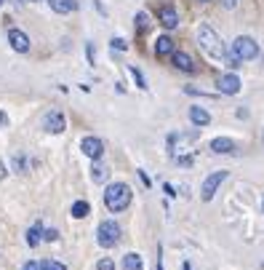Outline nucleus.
I'll list each match as a JSON object with an SVG mask.
<instances>
[{"instance_id":"27","label":"nucleus","mask_w":264,"mask_h":270,"mask_svg":"<svg viewBox=\"0 0 264 270\" xmlns=\"http://www.w3.org/2000/svg\"><path fill=\"white\" fill-rule=\"evenodd\" d=\"M56 238H59V233H56L54 228H51V230H45V233H43V241H56Z\"/></svg>"},{"instance_id":"6","label":"nucleus","mask_w":264,"mask_h":270,"mask_svg":"<svg viewBox=\"0 0 264 270\" xmlns=\"http://www.w3.org/2000/svg\"><path fill=\"white\" fill-rule=\"evenodd\" d=\"M80 150H83V155H88L91 161H99V158L104 155V142H101L99 137H86L80 142Z\"/></svg>"},{"instance_id":"31","label":"nucleus","mask_w":264,"mask_h":270,"mask_svg":"<svg viewBox=\"0 0 264 270\" xmlns=\"http://www.w3.org/2000/svg\"><path fill=\"white\" fill-rule=\"evenodd\" d=\"M222 3H224V8H235V6H238V0H222Z\"/></svg>"},{"instance_id":"25","label":"nucleus","mask_w":264,"mask_h":270,"mask_svg":"<svg viewBox=\"0 0 264 270\" xmlns=\"http://www.w3.org/2000/svg\"><path fill=\"white\" fill-rule=\"evenodd\" d=\"M96 270H115V262H112V259H99V265H96Z\"/></svg>"},{"instance_id":"32","label":"nucleus","mask_w":264,"mask_h":270,"mask_svg":"<svg viewBox=\"0 0 264 270\" xmlns=\"http://www.w3.org/2000/svg\"><path fill=\"white\" fill-rule=\"evenodd\" d=\"M139 176H141V182H144V185H147V188H149V176H147L144 171H141V169H139Z\"/></svg>"},{"instance_id":"4","label":"nucleus","mask_w":264,"mask_h":270,"mask_svg":"<svg viewBox=\"0 0 264 270\" xmlns=\"http://www.w3.org/2000/svg\"><path fill=\"white\" fill-rule=\"evenodd\" d=\"M232 57H238L240 62H251L259 57V43L248 38V35H240V38H235L232 43Z\"/></svg>"},{"instance_id":"34","label":"nucleus","mask_w":264,"mask_h":270,"mask_svg":"<svg viewBox=\"0 0 264 270\" xmlns=\"http://www.w3.org/2000/svg\"><path fill=\"white\" fill-rule=\"evenodd\" d=\"M30 3H40V0H30Z\"/></svg>"},{"instance_id":"35","label":"nucleus","mask_w":264,"mask_h":270,"mask_svg":"<svg viewBox=\"0 0 264 270\" xmlns=\"http://www.w3.org/2000/svg\"><path fill=\"white\" fill-rule=\"evenodd\" d=\"M261 211H264V201H261Z\"/></svg>"},{"instance_id":"17","label":"nucleus","mask_w":264,"mask_h":270,"mask_svg":"<svg viewBox=\"0 0 264 270\" xmlns=\"http://www.w3.org/2000/svg\"><path fill=\"white\" fill-rule=\"evenodd\" d=\"M197 137H200V131H197V128H195V131H187V134H182V131H179V134H171V137H168V147H171V145H184V142H195V139Z\"/></svg>"},{"instance_id":"37","label":"nucleus","mask_w":264,"mask_h":270,"mask_svg":"<svg viewBox=\"0 0 264 270\" xmlns=\"http://www.w3.org/2000/svg\"><path fill=\"white\" fill-rule=\"evenodd\" d=\"M200 3H208V0H200Z\"/></svg>"},{"instance_id":"14","label":"nucleus","mask_w":264,"mask_h":270,"mask_svg":"<svg viewBox=\"0 0 264 270\" xmlns=\"http://www.w3.org/2000/svg\"><path fill=\"white\" fill-rule=\"evenodd\" d=\"M155 54H157V57H171V54H174V40L168 38V35L157 38L155 40Z\"/></svg>"},{"instance_id":"24","label":"nucleus","mask_w":264,"mask_h":270,"mask_svg":"<svg viewBox=\"0 0 264 270\" xmlns=\"http://www.w3.org/2000/svg\"><path fill=\"white\" fill-rule=\"evenodd\" d=\"M110 46H112V49H118V51H126V49H128V43H126L123 38H112Z\"/></svg>"},{"instance_id":"12","label":"nucleus","mask_w":264,"mask_h":270,"mask_svg":"<svg viewBox=\"0 0 264 270\" xmlns=\"http://www.w3.org/2000/svg\"><path fill=\"white\" fill-rule=\"evenodd\" d=\"M171 62H174V67H176V70H182V72H190V75H192V72L197 70V67H195V62H192L190 57H187L184 51H174V54H171Z\"/></svg>"},{"instance_id":"9","label":"nucleus","mask_w":264,"mask_h":270,"mask_svg":"<svg viewBox=\"0 0 264 270\" xmlns=\"http://www.w3.org/2000/svg\"><path fill=\"white\" fill-rule=\"evenodd\" d=\"M157 22L166 27V30H174V27H179V11L174 6H160V11H157Z\"/></svg>"},{"instance_id":"26","label":"nucleus","mask_w":264,"mask_h":270,"mask_svg":"<svg viewBox=\"0 0 264 270\" xmlns=\"http://www.w3.org/2000/svg\"><path fill=\"white\" fill-rule=\"evenodd\" d=\"M174 161H176L179 166H192V158H190V155H174Z\"/></svg>"},{"instance_id":"28","label":"nucleus","mask_w":264,"mask_h":270,"mask_svg":"<svg viewBox=\"0 0 264 270\" xmlns=\"http://www.w3.org/2000/svg\"><path fill=\"white\" fill-rule=\"evenodd\" d=\"M86 57H88L91 64H93V59H96V51H93V46H91V43H86Z\"/></svg>"},{"instance_id":"36","label":"nucleus","mask_w":264,"mask_h":270,"mask_svg":"<svg viewBox=\"0 0 264 270\" xmlns=\"http://www.w3.org/2000/svg\"><path fill=\"white\" fill-rule=\"evenodd\" d=\"M261 142H264V131H261Z\"/></svg>"},{"instance_id":"18","label":"nucleus","mask_w":264,"mask_h":270,"mask_svg":"<svg viewBox=\"0 0 264 270\" xmlns=\"http://www.w3.org/2000/svg\"><path fill=\"white\" fill-rule=\"evenodd\" d=\"M88 214H91L88 201H75V203H72V217H75V219H86Z\"/></svg>"},{"instance_id":"15","label":"nucleus","mask_w":264,"mask_h":270,"mask_svg":"<svg viewBox=\"0 0 264 270\" xmlns=\"http://www.w3.org/2000/svg\"><path fill=\"white\" fill-rule=\"evenodd\" d=\"M190 120H192L197 128H200V126H208V123H211V115L205 113L203 107H190Z\"/></svg>"},{"instance_id":"29","label":"nucleus","mask_w":264,"mask_h":270,"mask_svg":"<svg viewBox=\"0 0 264 270\" xmlns=\"http://www.w3.org/2000/svg\"><path fill=\"white\" fill-rule=\"evenodd\" d=\"M22 270H40V262H35V259H30V262H24Z\"/></svg>"},{"instance_id":"20","label":"nucleus","mask_w":264,"mask_h":270,"mask_svg":"<svg viewBox=\"0 0 264 270\" xmlns=\"http://www.w3.org/2000/svg\"><path fill=\"white\" fill-rule=\"evenodd\" d=\"M40 241H43V228L40 225H35V228L27 230V244H30V246H37Z\"/></svg>"},{"instance_id":"19","label":"nucleus","mask_w":264,"mask_h":270,"mask_svg":"<svg viewBox=\"0 0 264 270\" xmlns=\"http://www.w3.org/2000/svg\"><path fill=\"white\" fill-rule=\"evenodd\" d=\"M149 24H152V22H149V16H147L144 11H139V14H136V19H134L136 32H139V35H144V32L149 30Z\"/></svg>"},{"instance_id":"8","label":"nucleus","mask_w":264,"mask_h":270,"mask_svg":"<svg viewBox=\"0 0 264 270\" xmlns=\"http://www.w3.org/2000/svg\"><path fill=\"white\" fill-rule=\"evenodd\" d=\"M8 43H11V49L19 51V54H27V51H30V38H27V32L16 30V27L8 30Z\"/></svg>"},{"instance_id":"10","label":"nucleus","mask_w":264,"mask_h":270,"mask_svg":"<svg viewBox=\"0 0 264 270\" xmlns=\"http://www.w3.org/2000/svg\"><path fill=\"white\" fill-rule=\"evenodd\" d=\"M235 150H238V145L230 137H216L211 142V153H216V155H232Z\"/></svg>"},{"instance_id":"1","label":"nucleus","mask_w":264,"mask_h":270,"mask_svg":"<svg viewBox=\"0 0 264 270\" xmlns=\"http://www.w3.org/2000/svg\"><path fill=\"white\" fill-rule=\"evenodd\" d=\"M197 43H200V49L208 54L211 59L227 62V64H230L232 54H227V49H224V43H222V38H219V32H216L211 24H200V27H197Z\"/></svg>"},{"instance_id":"2","label":"nucleus","mask_w":264,"mask_h":270,"mask_svg":"<svg viewBox=\"0 0 264 270\" xmlns=\"http://www.w3.org/2000/svg\"><path fill=\"white\" fill-rule=\"evenodd\" d=\"M131 198H134V193H131V188L126 182H112V185H107V190H104V206L112 214L126 211L131 206Z\"/></svg>"},{"instance_id":"16","label":"nucleus","mask_w":264,"mask_h":270,"mask_svg":"<svg viewBox=\"0 0 264 270\" xmlns=\"http://www.w3.org/2000/svg\"><path fill=\"white\" fill-rule=\"evenodd\" d=\"M123 270H144V259H141L136 251H128L123 257Z\"/></svg>"},{"instance_id":"3","label":"nucleus","mask_w":264,"mask_h":270,"mask_svg":"<svg viewBox=\"0 0 264 270\" xmlns=\"http://www.w3.org/2000/svg\"><path fill=\"white\" fill-rule=\"evenodd\" d=\"M96 244L101 249H112V246L120 244V225H118L115 219H104L96 228Z\"/></svg>"},{"instance_id":"33","label":"nucleus","mask_w":264,"mask_h":270,"mask_svg":"<svg viewBox=\"0 0 264 270\" xmlns=\"http://www.w3.org/2000/svg\"><path fill=\"white\" fill-rule=\"evenodd\" d=\"M3 176H6V166L0 163V179H3Z\"/></svg>"},{"instance_id":"21","label":"nucleus","mask_w":264,"mask_h":270,"mask_svg":"<svg viewBox=\"0 0 264 270\" xmlns=\"http://www.w3.org/2000/svg\"><path fill=\"white\" fill-rule=\"evenodd\" d=\"M91 176H93V182H104L107 179V166L96 161V163L91 166Z\"/></svg>"},{"instance_id":"11","label":"nucleus","mask_w":264,"mask_h":270,"mask_svg":"<svg viewBox=\"0 0 264 270\" xmlns=\"http://www.w3.org/2000/svg\"><path fill=\"white\" fill-rule=\"evenodd\" d=\"M216 86H219L222 94H230V97H232V94H238V91H240L243 83H240V78H238V75H232V72H230V75H222Z\"/></svg>"},{"instance_id":"30","label":"nucleus","mask_w":264,"mask_h":270,"mask_svg":"<svg viewBox=\"0 0 264 270\" xmlns=\"http://www.w3.org/2000/svg\"><path fill=\"white\" fill-rule=\"evenodd\" d=\"M8 126V115L3 113V110H0V128H6Z\"/></svg>"},{"instance_id":"7","label":"nucleus","mask_w":264,"mask_h":270,"mask_svg":"<svg viewBox=\"0 0 264 270\" xmlns=\"http://www.w3.org/2000/svg\"><path fill=\"white\" fill-rule=\"evenodd\" d=\"M43 128L48 134H62L64 128H67V120H64V115L59 113V110H51V113L43 118Z\"/></svg>"},{"instance_id":"5","label":"nucleus","mask_w":264,"mask_h":270,"mask_svg":"<svg viewBox=\"0 0 264 270\" xmlns=\"http://www.w3.org/2000/svg\"><path fill=\"white\" fill-rule=\"evenodd\" d=\"M227 176H230L227 171H214V174L208 176V179L203 182V188H200V201H205V203H208V201L214 198V195H216V190L222 188V182L227 179Z\"/></svg>"},{"instance_id":"22","label":"nucleus","mask_w":264,"mask_h":270,"mask_svg":"<svg viewBox=\"0 0 264 270\" xmlns=\"http://www.w3.org/2000/svg\"><path fill=\"white\" fill-rule=\"evenodd\" d=\"M128 72H131V78L136 80V86H139L141 91H144V88H147V80H144V75H141V70L136 67V64H131V67H128Z\"/></svg>"},{"instance_id":"13","label":"nucleus","mask_w":264,"mask_h":270,"mask_svg":"<svg viewBox=\"0 0 264 270\" xmlns=\"http://www.w3.org/2000/svg\"><path fill=\"white\" fill-rule=\"evenodd\" d=\"M48 6H51V11H56V14L78 11V0H48Z\"/></svg>"},{"instance_id":"23","label":"nucleus","mask_w":264,"mask_h":270,"mask_svg":"<svg viewBox=\"0 0 264 270\" xmlns=\"http://www.w3.org/2000/svg\"><path fill=\"white\" fill-rule=\"evenodd\" d=\"M40 270H67V265L56 262V259H43V262H40Z\"/></svg>"},{"instance_id":"38","label":"nucleus","mask_w":264,"mask_h":270,"mask_svg":"<svg viewBox=\"0 0 264 270\" xmlns=\"http://www.w3.org/2000/svg\"><path fill=\"white\" fill-rule=\"evenodd\" d=\"M0 6H3V0H0Z\"/></svg>"}]
</instances>
